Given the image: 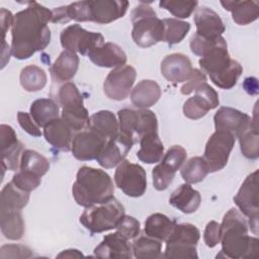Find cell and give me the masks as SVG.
Instances as JSON below:
<instances>
[{
  "instance_id": "32",
  "label": "cell",
  "mask_w": 259,
  "mask_h": 259,
  "mask_svg": "<svg viewBox=\"0 0 259 259\" xmlns=\"http://www.w3.org/2000/svg\"><path fill=\"white\" fill-rule=\"evenodd\" d=\"M88 128L95 132L106 141L119 133L118 120L114 113L109 110H100L93 113L89 117Z\"/></svg>"
},
{
  "instance_id": "17",
  "label": "cell",
  "mask_w": 259,
  "mask_h": 259,
  "mask_svg": "<svg viewBox=\"0 0 259 259\" xmlns=\"http://www.w3.org/2000/svg\"><path fill=\"white\" fill-rule=\"evenodd\" d=\"M106 140L86 128L84 131L78 132L74 135L71 151L73 156L80 161H90L96 160L106 144Z\"/></svg>"
},
{
  "instance_id": "20",
  "label": "cell",
  "mask_w": 259,
  "mask_h": 259,
  "mask_svg": "<svg viewBox=\"0 0 259 259\" xmlns=\"http://www.w3.org/2000/svg\"><path fill=\"white\" fill-rule=\"evenodd\" d=\"M133 145L132 141L118 133L115 137L106 142L99 156L96 158V161L105 169L113 168L124 160Z\"/></svg>"
},
{
  "instance_id": "14",
  "label": "cell",
  "mask_w": 259,
  "mask_h": 259,
  "mask_svg": "<svg viewBox=\"0 0 259 259\" xmlns=\"http://www.w3.org/2000/svg\"><path fill=\"white\" fill-rule=\"evenodd\" d=\"M62 47L66 51L79 53L83 56L104 44V37L99 32L88 31L80 24H72L64 28L60 35Z\"/></svg>"
},
{
  "instance_id": "25",
  "label": "cell",
  "mask_w": 259,
  "mask_h": 259,
  "mask_svg": "<svg viewBox=\"0 0 259 259\" xmlns=\"http://www.w3.org/2000/svg\"><path fill=\"white\" fill-rule=\"evenodd\" d=\"M87 56L93 64L102 68H117L126 63L125 53L113 42H104L90 51Z\"/></svg>"
},
{
  "instance_id": "49",
  "label": "cell",
  "mask_w": 259,
  "mask_h": 259,
  "mask_svg": "<svg viewBox=\"0 0 259 259\" xmlns=\"http://www.w3.org/2000/svg\"><path fill=\"white\" fill-rule=\"evenodd\" d=\"M17 120L19 125L22 127L23 131H25L28 135L32 137H40L41 132L39 130V126L35 123L33 118L31 117L30 113L18 111L17 112Z\"/></svg>"
},
{
  "instance_id": "31",
  "label": "cell",
  "mask_w": 259,
  "mask_h": 259,
  "mask_svg": "<svg viewBox=\"0 0 259 259\" xmlns=\"http://www.w3.org/2000/svg\"><path fill=\"white\" fill-rule=\"evenodd\" d=\"M140 150L137 152V157L140 161L147 164L158 163L164 156V146L159 138L158 132L149 133L139 141Z\"/></svg>"
},
{
  "instance_id": "6",
  "label": "cell",
  "mask_w": 259,
  "mask_h": 259,
  "mask_svg": "<svg viewBox=\"0 0 259 259\" xmlns=\"http://www.w3.org/2000/svg\"><path fill=\"white\" fill-rule=\"evenodd\" d=\"M123 205L113 196L107 201L85 207L80 223L91 233H102L115 229L124 215Z\"/></svg>"
},
{
  "instance_id": "40",
  "label": "cell",
  "mask_w": 259,
  "mask_h": 259,
  "mask_svg": "<svg viewBox=\"0 0 259 259\" xmlns=\"http://www.w3.org/2000/svg\"><path fill=\"white\" fill-rule=\"evenodd\" d=\"M209 173L208 166L203 157H192L186 161L180 170L183 180L188 184L198 183L202 181Z\"/></svg>"
},
{
  "instance_id": "48",
  "label": "cell",
  "mask_w": 259,
  "mask_h": 259,
  "mask_svg": "<svg viewBox=\"0 0 259 259\" xmlns=\"http://www.w3.org/2000/svg\"><path fill=\"white\" fill-rule=\"evenodd\" d=\"M206 82V76L205 74L198 70V69H193L190 77L188 78L187 81H185V83L181 86L180 91L182 94L184 95H188L191 92L195 91V89L202 83Z\"/></svg>"
},
{
  "instance_id": "44",
  "label": "cell",
  "mask_w": 259,
  "mask_h": 259,
  "mask_svg": "<svg viewBox=\"0 0 259 259\" xmlns=\"http://www.w3.org/2000/svg\"><path fill=\"white\" fill-rule=\"evenodd\" d=\"M11 182L19 189L26 192H30L38 187V185L41 182V178L33 174L19 170L13 175Z\"/></svg>"
},
{
  "instance_id": "2",
  "label": "cell",
  "mask_w": 259,
  "mask_h": 259,
  "mask_svg": "<svg viewBox=\"0 0 259 259\" xmlns=\"http://www.w3.org/2000/svg\"><path fill=\"white\" fill-rule=\"evenodd\" d=\"M249 225L245 215L237 208H231L221 224V243L224 257L253 258L259 250V241L248 235Z\"/></svg>"
},
{
  "instance_id": "18",
  "label": "cell",
  "mask_w": 259,
  "mask_h": 259,
  "mask_svg": "<svg viewBox=\"0 0 259 259\" xmlns=\"http://www.w3.org/2000/svg\"><path fill=\"white\" fill-rule=\"evenodd\" d=\"M0 141L3 174L4 170H17L20 166V160L24 150L12 126L8 124L0 125Z\"/></svg>"
},
{
  "instance_id": "23",
  "label": "cell",
  "mask_w": 259,
  "mask_h": 259,
  "mask_svg": "<svg viewBox=\"0 0 259 259\" xmlns=\"http://www.w3.org/2000/svg\"><path fill=\"white\" fill-rule=\"evenodd\" d=\"M90 1L91 21L98 24H107L121 18L128 7L125 0H95Z\"/></svg>"
},
{
  "instance_id": "41",
  "label": "cell",
  "mask_w": 259,
  "mask_h": 259,
  "mask_svg": "<svg viewBox=\"0 0 259 259\" xmlns=\"http://www.w3.org/2000/svg\"><path fill=\"white\" fill-rule=\"evenodd\" d=\"M164 23V41L169 46L179 44L188 33L190 23L177 18H165Z\"/></svg>"
},
{
  "instance_id": "19",
  "label": "cell",
  "mask_w": 259,
  "mask_h": 259,
  "mask_svg": "<svg viewBox=\"0 0 259 259\" xmlns=\"http://www.w3.org/2000/svg\"><path fill=\"white\" fill-rule=\"evenodd\" d=\"M215 131H226L232 133L235 137H240L256 121L245 112L233 107L223 106L219 108L213 116Z\"/></svg>"
},
{
  "instance_id": "36",
  "label": "cell",
  "mask_w": 259,
  "mask_h": 259,
  "mask_svg": "<svg viewBox=\"0 0 259 259\" xmlns=\"http://www.w3.org/2000/svg\"><path fill=\"white\" fill-rule=\"evenodd\" d=\"M29 200V192L16 187L12 182H8L1 190L0 208L21 210Z\"/></svg>"
},
{
  "instance_id": "26",
  "label": "cell",
  "mask_w": 259,
  "mask_h": 259,
  "mask_svg": "<svg viewBox=\"0 0 259 259\" xmlns=\"http://www.w3.org/2000/svg\"><path fill=\"white\" fill-rule=\"evenodd\" d=\"M73 134L74 131L62 117L52 120L44 127V137L46 141L54 148L61 151L71 150L74 137Z\"/></svg>"
},
{
  "instance_id": "4",
  "label": "cell",
  "mask_w": 259,
  "mask_h": 259,
  "mask_svg": "<svg viewBox=\"0 0 259 259\" xmlns=\"http://www.w3.org/2000/svg\"><path fill=\"white\" fill-rule=\"evenodd\" d=\"M199 66L203 73L208 74L211 82L222 89L233 88L243 73L241 64L231 59L224 37L201 57Z\"/></svg>"
},
{
  "instance_id": "22",
  "label": "cell",
  "mask_w": 259,
  "mask_h": 259,
  "mask_svg": "<svg viewBox=\"0 0 259 259\" xmlns=\"http://www.w3.org/2000/svg\"><path fill=\"white\" fill-rule=\"evenodd\" d=\"M94 254L100 258H132L133 247L128 239L117 231L103 237V240L94 249Z\"/></svg>"
},
{
  "instance_id": "21",
  "label": "cell",
  "mask_w": 259,
  "mask_h": 259,
  "mask_svg": "<svg viewBox=\"0 0 259 259\" xmlns=\"http://www.w3.org/2000/svg\"><path fill=\"white\" fill-rule=\"evenodd\" d=\"M193 71L190 59L180 53L166 56L161 62V74L172 83H181L188 80Z\"/></svg>"
},
{
  "instance_id": "5",
  "label": "cell",
  "mask_w": 259,
  "mask_h": 259,
  "mask_svg": "<svg viewBox=\"0 0 259 259\" xmlns=\"http://www.w3.org/2000/svg\"><path fill=\"white\" fill-rule=\"evenodd\" d=\"M132 37L141 48H149L159 41H164V23L158 18L154 9L141 2L132 11Z\"/></svg>"
},
{
  "instance_id": "7",
  "label": "cell",
  "mask_w": 259,
  "mask_h": 259,
  "mask_svg": "<svg viewBox=\"0 0 259 259\" xmlns=\"http://www.w3.org/2000/svg\"><path fill=\"white\" fill-rule=\"evenodd\" d=\"M57 101L62 106L61 117L74 132H81L89 126V115L83 97L73 82H66L58 89Z\"/></svg>"
},
{
  "instance_id": "27",
  "label": "cell",
  "mask_w": 259,
  "mask_h": 259,
  "mask_svg": "<svg viewBox=\"0 0 259 259\" xmlns=\"http://www.w3.org/2000/svg\"><path fill=\"white\" fill-rule=\"evenodd\" d=\"M200 202V193L192 188L188 183L178 186L169 197V203L183 213H192L196 211Z\"/></svg>"
},
{
  "instance_id": "39",
  "label": "cell",
  "mask_w": 259,
  "mask_h": 259,
  "mask_svg": "<svg viewBox=\"0 0 259 259\" xmlns=\"http://www.w3.org/2000/svg\"><path fill=\"white\" fill-rule=\"evenodd\" d=\"M20 84L27 92H35L41 90L48 81V77L44 69L35 65L24 67L20 72Z\"/></svg>"
},
{
  "instance_id": "50",
  "label": "cell",
  "mask_w": 259,
  "mask_h": 259,
  "mask_svg": "<svg viewBox=\"0 0 259 259\" xmlns=\"http://www.w3.org/2000/svg\"><path fill=\"white\" fill-rule=\"evenodd\" d=\"M0 21H1V28H2V32H3V44H5V35H6V31L8 30V28L10 26H12L13 23V18L14 15H12L11 11L5 9V8H1L0 11Z\"/></svg>"
},
{
  "instance_id": "24",
  "label": "cell",
  "mask_w": 259,
  "mask_h": 259,
  "mask_svg": "<svg viewBox=\"0 0 259 259\" xmlns=\"http://www.w3.org/2000/svg\"><path fill=\"white\" fill-rule=\"evenodd\" d=\"M194 23L196 26L195 33L205 38L222 36L226 29L220 15L206 6H200L195 9Z\"/></svg>"
},
{
  "instance_id": "45",
  "label": "cell",
  "mask_w": 259,
  "mask_h": 259,
  "mask_svg": "<svg viewBox=\"0 0 259 259\" xmlns=\"http://www.w3.org/2000/svg\"><path fill=\"white\" fill-rule=\"evenodd\" d=\"M115 229L117 230L118 233H120L126 239L132 240L137 238L140 235L141 226H140V222L137 219H135L134 217L124 214L118 222Z\"/></svg>"
},
{
  "instance_id": "13",
  "label": "cell",
  "mask_w": 259,
  "mask_h": 259,
  "mask_svg": "<svg viewBox=\"0 0 259 259\" xmlns=\"http://www.w3.org/2000/svg\"><path fill=\"white\" fill-rule=\"evenodd\" d=\"M258 170L249 174L241 185L238 193L234 196V202L240 211L248 218V225L251 231L258 234Z\"/></svg>"
},
{
  "instance_id": "11",
  "label": "cell",
  "mask_w": 259,
  "mask_h": 259,
  "mask_svg": "<svg viewBox=\"0 0 259 259\" xmlns=\"http://www.w3.org/2000/svg\"><path fill=\"white\" fill-rule=\"evenodd\" d=\"M116 186L127 196L140 197L147 190V174L145 169L128 160L121 161L114 173Z\"/></svg>"
},
{
  "instance_id": "15",
  "label": "cell",
  "mask_w": 259,
  "mask_h": 259,
  "mask_svg": "<svg viewBox=\"0 0 259 259\" xmlns=\"http://www.w3.org/2000/svg\"><path fill=\"white\" fill-rule=\"evenodd\" d=\"M137 77L136 69L131 65L114 68L103 82L104 94L112 100H124L132 92Z\"/></svg>"
},
{
  "instance_id": "8",
  "label": "cell",
  "mask_w": 259,
  "mask_h": 259,
  "mask_svg": "<svg viewBox=\"0 0 259 259\" xmlns=\"http://www.w3.org/2000/svg\"><path fill=\"white\" fill-rule=\"evenodd\" d=\"M119 133L136 144L149 133L158 132L156 114L147 108H123L118 110Z\"/></svg>"
},
{
  "instance_id": "29",
  "label": "cell",
  "mask_w": 259,
  "mask_h": 259,
  "mask_svg": "<svg viewBox=\"0 0 259 259\" xmlns=\"http://www.w3.org/2000/svg\"><path fill=\"white\" fill-rule=\"evenodd\" d=\"M161 94V88L156 81L142 80L132 89L131 101L138 108H148L159 100Z\"/></svg>"
},
{
  "instance_id": "47",
  "label": "cell",
  "mask_w": 259,
  "mask_h": 259,
  "mask_svg": "<svg viewBox=\"0 0 259 259\" xmlns=\"http://www.w3.org/2000/svg\"><path fill=\"white\" fill-rule=\"evenodd\" d=\"M203 240L209 248H213L221 243V224L215 221L208 222L203 233Z\"/></svg>"
},
{
  "instance_id": "9",
  "label": "cell",
  "mask_w": 259,
  "mask_h": 259,
  "mask_svg": "<svg viewBox=\"0 0 259 259\" xmlns=\"http://www.w3.org/2000/svg\"><path fill=\"white\" fill-rule=\"evenodd\" d=\"M200 238L199 230L192 224H176L173 232L166 240L163 257L174 259L198 258L196 246Z\"/></svg>"
},
{
  "instance_id": "37",
  "label": "cell",
  "mask_w": 259,
  "mask_h": 259,
  "mask_svg": "<svg viewBox=\"0 0 259 259\" xmlns=\"http://www.w3.org/2000/svg\"><path fill=\"white\" fill-rule=\"evenodd\" d=\"M133 254L138 259H155L162 258V243L161 241L145 236H138L133 242Z\"/></svg>"
},
{
  "instance_id": "30",
  "label": "cell",
  "mask_w": 259,
  "mask_h": 259,
  "mask_svg": "<svg viewBox=\"0 0 259 259\" xmlns=\"http://www.w3.org/2000/svg\"><path fill=\"white\" fill-rule=\"evenodd\" d=\"M223 7L232 13L233 20L239 25H247L259 16V3L254 0L247 1H221Z\"/></svg>"
},
{
  "instance_id": "34",
  "label": "cell",
  "mask_w": 259,
  "mask_h": 259,
  "mask_svg": "<svg viewBox=\"0 0 259 259\" xmlns=\"http://www.w3.org/2000/svg\"><path fill=\"white\" fill-rule=\"evenodd\" d=\"M0 227L1 233L6 239L20 240L25 231L21 210L0 208Z\"/></svg>"
},
{
  "instance_id": "33",
  "label": "cell",
  "mask_w": 259,
  "mask_h": 259,
  "mask_svg": "<svg viewBox=\"0 0 259 259\" xmlns=\"http://www.w3.org/2000/svg\"><path fill=\"white\" fill-rule=\"evenodd\" d=\"M175 226V220H172L163 213L155 212L147 218L144 232L149 237L157 239L161 242H166L173 232Z\"/></svg>"
},
{
  "instance_id": "1",
  "label": "cell",
  "mask_w": 259,
  "mask_h": 259,
  "mask_svg": "<svg viewBox=\"0 0 259 259\" xmlns=\"http://www.w3.org/2000/svg\"><path fill=\"white\" fill-rule=\"evenodd\" d=\"M52 10L32 1L14 15L11 26V52L15 59L26 60L45 50L51 41Z\"/></svg>"
},
{
  "instance_id": "35",
  "label": "cell",
  "mask_w": 259,
  "mask_h": 259,
  "mask_svg": "<svg viewBox=\"0 0 259 259\" xmlns=\"http://www.w3.org/2000/svg\"><path fill=\"white\" fill-rule=\"evenodd\" d=\"M60 107L58 102L51 98H39L34 100L29 113L38 126L45 127L49 122L59 117Z\"/></svg>"
},
{
  "instance_id": "28",
  "label": "cell",
  "mask_w": 259,
  "mask_h": 259,
  "mask_svg": "<svg viewBox=\"0 0 259 259\" xmlns=\"http://www.w3.org/2000/svg\"><path fill=\"white\" fill-rule=\"evenodd\" d=\"M79 57L76 53L64 50L51 67V75L55 82H69L77 73Z\"/></svg>"
},
{
  "instance_id": "16",
  "label": "cell",
  "mask_w": 259,
  "mask_h": 259,
  "mask_svg": "<svg viewBox=\"0 0 259 259\" xmlns=\"http://www.w3.org/2000/svg\"><path fill=\"white\" fill-rule=\"evenodd\" d=\"M194 92L195 95L188 98L183 104V113L186 117L190 119H199L210 109L219 106V95L206 82L200 84Z\"/></svg>"
},
{
  "instance_id": "51",
  "label": "cell",
  "mask_w": 259,
  "mask_h": 259,
  "mask_svg": "<svg viewBox=\"0 0 259 259\" xmlns=\"http://www.w3.org/2000/svg\"><path fill=\"white\" fill-rule=\"evenodd\" d=\"M83 256V254L76 249H69V250H64L62 253H60L58 255V258H62V257H80Z\"/></svg>"
},
{
  "instance_id": "12",
  "label": "cell",
  "mask_w": 259,
  "mask_h": 259,
  "mask_svg": "<svg viewBox=\"0 0 259 259\" xmlns=\"http://www.w3.org/2000/svg\"><path fill=\"white\" fill-rule=\"evenodd\" d=\"M186 158L187 153L183 147L175 145L169 148L160 163L152 170L154 187L159 191L167 189Z\"/></svg>"
},
{
  "instance_id": "10",
  "label": "cell",
  "mask_w": 259,
  "mask_h": 259,
  "mask_svg": "<svg viewBox=\"0 0 259 259\" xmlns=\"http://www.w3.org/2000/svg\"><path fill=\"white\" fill-rule=\"evenodd\" d=\"M236 137L226 131H215L207 140L203 158L209 172L213 173L225 168L234 148Z\"/></svg>"
},
{
  "instance_id": "46",
  "label": "cell",
  "mask_w": 259,
  "mask_h": 259,
  "mask_svg": "<svg viewBox=\"0 0 259 259\" xmlns=\"http://www.w3.org/2000/svg\"><path fill=\"white\" fill-rule=\"evenodd\" d=\"M32 256L31 250L23 245H4L0 249L1 258H30Z\"/></svg>"
},
{
  "instance_id": "42",
  "label": "cell",
  "mask_w": 259,
  "mask_h": 259,
  "mask_svg": "<svg viewBox=\"0 0 259 259\" xmlns=\"http://www.w3.org/2000/svg\"><path fill=\"white\" fill-rule=\"evenodd\" d=\"M239 138L240 149L247 159H257L259 157V134L257 123L252 124Z\"/></svg>"
},
{
  "instance_id": "38",
  "label": "cell",
  "mask_w": 259,
  "mask_h": 259,
  "mask_svg": "<svg viewBox=\"0 0 259 259\" xmlns=\"http://www.w3.org/2000/svg\"><path fill=\"white\" fill-rule=\"evenodd\" d=\"M50 169L49 160L33 150H24L20 160L19 170L42 177Z\"/></svg>"
},
{
  "instance_id": "43",
  "label": "cell",
  "mask_w": 259,
  "mask_h": 259,
  "mask_svg": "<svg viewBox=\"0 0 259 259\" xmlns=\"http://www.w3.org/2000/svg\"><path fill=\"white\" fill-rule=\"evenodd\" d=\"M160 7L166 9L178 18H187L197 8V1H175L163 0L159 3Z\"/></svg>"
},
{
  "instance_id": "3",
  "label": "cell",
  "mask_w": 259,
  "mask_h": 259,
  "mask_svg": "<svg viewBox=\"0 0 259 259\" xmlns=\"http://www.w3.org/2000/svg\"><path fill=\"white\" fill-rule=\"evenodd\" d=\"M114 186L110 176L101 169L81 167L72 186V194L77 204L88 207L107 201L113 197Z\"/></svg>"
}]
</instances>
